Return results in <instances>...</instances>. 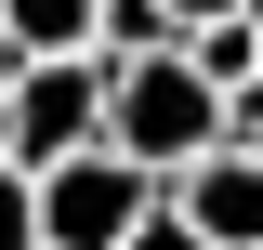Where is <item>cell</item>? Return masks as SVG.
<instances>
[{"label": "cell", "instance_id": "obj_1", "mask_svg": "<svg viewBox=\"0 0 263 250\" xmlns=\"http://www.w3.org/2000/svg\"><path fill=\"white\" fill-rule=\"evenodd\" d=\"M105 145L145 158V171H184L197 145H224V79L184 53V40H158V53H105Z\"/></svg>", "mask_w": 263, "mask_h": 250}, {"label": "cell", "instance_id": "obj_2", "mask_svg": "<svg viewBox=\"0 0 263 250\" xmlns=\"http://www.w3.org/2000/svg\"><path fill=\"white\" fill-rule=\"evenodd\" d=\"M145 211H158V171L119 158L105 132H92V145H66L53 171H40V250H119Z\"/></svg>", "mask_w": 263, "mask_h": 250}, {"label": "cell", "instance_id": "obj_3", "mask_svg": "<svg viewBox=\"0 0 263 250\" xmlns=\"http://www.w3.org/2000/svg\"><path fill=\"white\" fill-rule=\"evenodd\" d=\"M92 132H105V53H27L0 79V158L53 171V158L92 145Z\"/></svg>", "mask_w": 263, "mask_h": 250}, {"label": "cell", "instance_id": "obj_4", "mask_svg": "<svg viewBox=\"0 0 263 250\" xmlns=\"http://www.w3.org/2000/svg\"><path fill=\"white\" fill-rule=\"evenodd\" d=\"M171 211H184L211 250H263V158L250 145H197L184 171H171Z\"/></svg>", "mask_w": 263, "mask_h": 250}, {"label": "cell", "instance_id": "obj_5", "mask_svg": "<svg viewBox=\"0 0 263 250\" xmlns=\"http://www.w3.org/2000/svg\"><path fill=\"white\" fill-rule=\"evenodd\" d=\"M13 53H92V0H0Z\"/></svg>", "mask_w": 263, "mask_h": 250}, {"label": "cell", "instance_id": "obj_6", "mask_svg": "<svg viewBox=\"0 0 263 250\" xmlns=\"http://www.w3.org/2000/svg\"><path fill=\"white\" fill-rule=\"evenodd\" d=\"M184 53H197V66H211V79L237 93V79L263 66V13H197V27H184Z\"/></svg>", "mask_w": 263, "mask_h": 250}, {"label": "cell", "instance_id": "obj_7", "mask_svg": "<svg viewBox=\"0 0 263 250\" xmlns=\"http://www.w3.org/2000/svg\"><path fill=\"white\" fill-rule=\"evenodd\" d=\"M158 40H184L171 0H92V53H158Z\"/></svg>", "mask_w": 263, "mask_h": 250}, {"label": "cell", "instance_id": "obj_8", "mask_svg": "<svg viewBox=\"0 0 263 250\" xmlns=\"http://www.w3.org/2000/svg\"><path fill=\"white\" fill-rule=\"evenodd\" d=\"M0 250H40V171L0 158Z\"/></svg>", "mask_w": 263, "mask_h": 250}, {"label": "cell", "instance_id": "obj_9", "mask_svg": "<svg viewBox=\"0 0 263 250\" xmlns=\"http://www.w3.org/2000/svg\"><path fill=\"white\" fill-rule=\"evenodd\" d=\"M119 250H211V237H197V224H184V211H171V185H158V211L132 224V237H119Z\"/></svg>", "mask_w": 263, "mask_h": 250}, {"label": "cell", "instance_id": "obj_10", "mask_svg": "<svg viewBox=\"0 0 263 250\" xmlns=\"http://www.w3.org/2000/svg\"><path fill=\"white\" fill-rule=\"evenodd\" d=\"M224 145H250V158H263V66H250V79L224 93Z\"/></svg>", "mask_w": 263, "mask_h": 250}, {"label": "cell", "instance_id": "obj_11", "mask_svg": "<svg viewBox=\"0 0 263 250\" xmlns=\"http://www.w3.org/2000/svg\"><path fill=\"white\" fill-rule=\"evenodd\" d=\"M171 13H184V27H197V13H250V0H171Z\"/></svg>", "mask_w": 263, "mask_h": 250}, {"label": "cell", "instance_id": "obj_12", "mask_svg": "<svg viewBox=\"0 0 263 250\" xmlns=\"http://www.w3.org/2000/svg\"><path fill=\"white\" fill-rule=\"evenodd\" d=\"M13 66H27V53H13V27H0V79H13Z\"/></svg>", "mask_w": 263, "mask_h": 250}]
</instances>
